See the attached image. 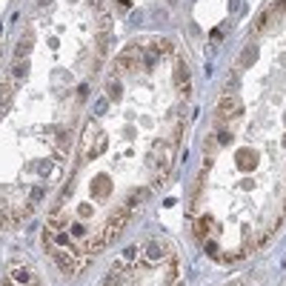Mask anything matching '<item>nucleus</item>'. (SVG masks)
Instances as JSON below:
<instances>
[{
    "mask_svg": "<svg viewBox=\"0 0 286 286\" xmlns=\"http://www.w3.org/2000/svg\"><path fill=\"white\" fill-rule=\"evenodd\" d=\"M3 286H40V278L32 263L26 261H12L6 275H3Z\"/></svg>",
    "mask_w": 286,
    "mask_h": 286,
    "instance_id": "f257e3e1",
    "label": "nucleus"
},
{
    "mask_svg": "<svg viewBox=\"0 0 286 286\" xmlns=\"http://www.w3.org/2000/svg\"><path fill=\"white\" fill-rule=\"evenodd\" d=\"M32 40H34V34H32V32H26L23 38H20V43H17L15 55H17V57H23V55H26V49H32Z\"/></svg>",
    "mask_w": 286,
    "mask_h": 286,
    "instance_id": "f03ea898",
    "label": "nucleus"
},
{
    "mask_svg": "<svg viewBox=\"0 0 286 286\" xmlns=\"http://www.w3.org/2000/svg\"><path fill=\"white\" fill-rule=\"evenodd\" d=\"M255 60V43H249L246 49H243V55H240V60H238V66H249Z\"/></svg>",
    "mask_w": 286,
    "mask_h": 286,
    "instance_id": "7ed1b4c3",
    "label": "nucleus"
}]
</instances>
